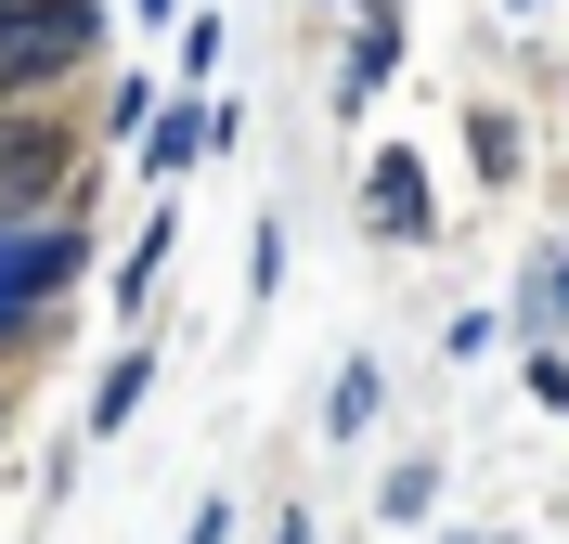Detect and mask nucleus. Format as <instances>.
Wrapping results in <instances>:
<instances>
[{"mask_svg":"<svg viewBox=\"0 0 569 544\" xmlns=\"http://www.w3.org/2000/svg\"><path fill=\"white\" fill-rule=\"evenodd\" d=\"M91 52H104L91 0H0V105H13V91H52V78H78Z\"/></svg>","mask_w":569,"mask_h":544,"instance_id":"obj_1","label":"nucleus"},{"mask_svg":"<svg viewBox=\"0 0 569 544\" xmlns=\"http://www.w3.org/2000/svg\"><path fill=\"white\" fill-rule=\"evenodd\" d=\"M66 169H78V144L52 130V117H0V234L52 208V195H66Z\"/></svg>","mask_w":569,"mask_h":544,"instance_id":"obj_2","label":"nucleus"},{"mask_svg":"<svg viewBox=\"0 0 569 544\" xmlns=\"http://www.w3.org/2000/svg\"><path fill=\"white\" fill-rule=\"evenodd\" d=\"M208 144H220V105H208V91H194V105H169V117H156V130H142V169L169 181V169H194V156H208Z\"/></svg>","mask_w":569,"mask_h":544,"instance_id":"obj_3","label":"nucleus"},{"mask_svg":"<svg viewBox=\"0 0 569 544\" xmlns=\"http://www.w3.org/2000/svg\"><path fill=\"white\" fill-rule=\"evenodd\" d=\"M376 402H389V376H376V363H337V389H323V441H362V428H376Z\"/></svg>","mask_w":569,"mask_h":544,"instance_id":"obj_4","label":"nucleus"},{"mask_svg":"<svg viewBox=\"0 0 569 544\" xmlns=\"http://www.w3.org/2000/svg\"><path fill=\"white\" fill-rule=\"evenodd\" d=\"M376 234H401V247L427 234V181H415V156H376Z\"/></svg>","mask_w":569,"mask_h":544,"instance_id":"obj_5","label":"nucleus"},{"mask_svg":"<svg viewBox=\"0 0 569 544\" xmlns=\"http://www.w3.org/2000/svg\"><path fill=\"white\" fill-rule=\"evenodd\" d=\"M142 389H156V350H117V363H104V389H91V428L117 441V428L142 415Z\"/></svg>","mask_w":569,"mask_h":544,"instance_id":"obj_6","label":"nucleus"},{"mask_svg":"<svg viewBox=\"0 0 569 544\" xmlns=\"http://www.w3.org/2000/svg\"><path fill=\"white\" fill-rule=\"evenodd\" d=\"M169 247H181V220H142V247L117 259V298H130V311H142V286H156V273H169Z\"/></svg>","mask_w":569,"mask_h":544,"instance_id":"obj_7","label":"nucleus"},{"mask_svg":"<svg viewBox=\"0 0 569 544\" xmlns=\"http://www.w3.org/2000/svg\"><path fill=\"white\" fill-rule=\"evenodd\" d=\"M389 66H401V39H389V13H376V27H362V52H350V78H337V105H362Z\"/></svg>","mask_w":569,"mask_h":544,"instance_id":"obj_8","label":"nucleus"},{"mask_svg":"<svg viewBox=\"0 0 569 544\" xmlns=\"http://www.w3.org/2000/svg\"><path fill=\"white\" fill-rule=\"evenodd\" d=\"M427 506H440V467H427V454H401V467H389V518H427Z\"/></svg>","mask_w":569,"mask_h":544,"instance_id":"obj_9","label":"nucleus"},{"mask_svg":"<svg viewBox=\"0 0 569 544\" xmlns=\"http://www.w3.org/2000/svg\"><path fill=\"white\" fill-rule=\"evenodd\" d=\"M531 325H543V337L569 325V259H543V273H531Z\"/></svg>","mask_w":569,"mask_h":544,"instance_id":"obj_10","label":"nucleus"},{"mask_svg":"<svg viewBox=\"0 0 569 544\" xmlns=\"http://www.w3.org/2000/svg\"><path fill=\"white\" fill-rule=\"evenodd\" d=\"M531 402H543V415H569V363H557V350H531Z\"/></svg>","mask_w":569,"mask_h":544,"instance_id":"obj_11","label":"nucleus"},{"mask_svg":"<svg viewBox=\"0 0 569 544\" xmlns=\"http://www.w3.org/2000/svg\"><path fill=\"white\" fill-rule=\"evenodd\" d=\"M39 325V298H0V350H13V337H27Z\"/></svg>","mask_w":569,"mask_h":544,"instance_id":"obj_12","label":"nucleus"},{"mask_svg":"<svg viewBox=\"0 0 569 544\" xmlns=\"http://www.w3.org/2000/svg\"><path fill=\"white\" fill-rule=\"evenodd\" d=\"M220 532H233V506H194V532H181V544H220Z\"/></svg>","mask_w":569,"mask_h":544,"instance_id":"obj_13","label":"nucleus"},{"mask_svg":"<svg viewBox=\"0 0 569 544\" xmlns=\"http://www.w3.org/2000/svg\"><path fill=\"white\" fill-rule=\"evenodd\" d=\"M518 13H531V0H518Z\"/></svg>","mask_w":569,"mask_h":544,"instance_id":"obj_14","label":"nucleus"}]
</instances>
